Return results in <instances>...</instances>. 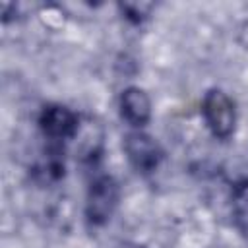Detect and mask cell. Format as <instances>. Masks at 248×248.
I'll list each match as a JSON object with an SVG mask.
<instances>
[{
    "mask_svg": "<svg viewBox=\"0 0 248 248\" xmlns=\"http://www.w3.org/2000/svg\"><path fill=\"white\" fill-rule=\"evenodd\" d=\"M202 114L211 134L219 140H227L234 132L236 108L232 99L221 89H209L202 103Z\"/></svg>",
    "mask_w": 248,
    "mask_h": 248,
    "instance_id": "cell-1",
    "label": "cell"
},
{
    "mask_svg": "<svg viewBox=\"0 0 248 248\" xmlns=\"http://www.w3.org/2000/svg\"><path fill=\"white\" fill-rule=\"evenodd\" d=\"M118 203V184L110 176H99L91 182L87 200H85V215L87 221L95 227L105 225L114 207Z\"/></svg>",
    "mask_w": 248,
    "mask_h": 248,
    "instance_id": "cell-2",
    "label": "cell"
},
{
    "mask_svg": "<svg viewBox=\"0 0 248 248\" xmlns=\"http://www.w3.org/2000/svg\"><path fill=\"white\" fill-rule=\"evenodd\" d=\"M124 151L130 159V163L138 169V172H151L159 167L163 159V151L159 143L143 134V132H132L124 138Z\"/></svg>",
    "mask_w": 248,
    "mask_h": 248,
    "instance_id": "cell-3",
    "label": "cell"
},
{
    "mask_svg": "<svg viewBox=\"0 0 248 248\" xmlns=\"http://www.w3.org/2000/svg\"><path fill=\"white\" fill-rule=\"evenodd\" d=\"M41 130L50 140H66L78 134V114L62 105H46L39 116Z\"/></svg>",
    "mask_w": 248,
    "mask_h": 248,
    "instance_id": "cell-4",
    "label": "cell"
},
{
    "mask_svg": "<svg viewBox=\"0 0 248 248\" xmlns=\"http://www.w3.org/2000/svg\"><path fill=\"white\" fill-rule=\"evenodd\" d=\"M120 114L128 124L136 128L145 126L151 118V101L147 93L140 87L124 89L120 95Z\"/></svg>",
    "mask_w": 248,
    "mask_h": 248,
    "instance_id": "cell-5",
    "label": "cell"
},
{
    "mask_svg": "<svg viewBox=\"0 0 248 248\" xmlns=\"http://www.w3.org/2000/svg\"><path fill=\"white\" fill-rule=\"evenodd\" d=\"M232 219L242 236L248 238V180L234 186L232 192Z\"/></svg>",
    "mask_w": 248,
    "mask_h": 248,
    "instance_id": "cell-6",
    "label": "cell"
},
{
    "mask_svg": "<svg viewBox=\"0 0 248 248\" xmlns=\"http://www.w3.org/2000/svg\"><path fill=\"white\" fill-rule=\"evenodd\" d=\"M126 14V17L134 19V21H141L145 17V12L151 8V4H143V6H138V4H122L120 6Z\"/></svg>",
    "mask_w": 248,
    "mask_h": 248,
    "instance_id": "cell-7",
    "label": "cell"
},
{
    "mask_svg": "<svg viewBox=\"0 0 248 248\" xmlns=\"http://www.w3.org/2000/svg\"><path fill=\"white\" fill-rule=\"evenodd\" d=\"M126 248H143V246H136V244H132V246H126Z\"/></svg>",
    "mask_w": 248,
    "mask_h": 248,
    "instance_id": "cell-8",
    "label": "cell"
}]
</instances>
